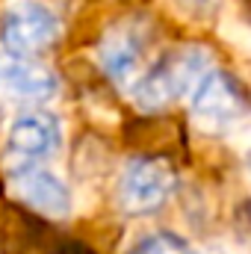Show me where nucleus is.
I'll use <instances>...</instances> for the list:
<instances>
[{"mask_svg": "<svg viewBox=\"0 0 251 254\" xmlns=\"http://www.w3.org/2000/svg\"><path fill=\"white\" fill-rule=\"evenodd\" d=\"M210 68V51L204 45H181L163 54L154 65L142 71L133 83V101L139 110H166L169 104L187 98L201 74Z\"/></svg>", "mask_w": 251, "mask_h": 254, "instance_id": "f257e3e1", "label": "nucleus"}, {"mask_svg": "<svg viewBox=\"0 0 251 254\" xmlns=\"http://www.w3.org/2000/svg\"><path fill=\"white\" fill-rule=\"evenodd\" d=\"M251 116L249 89L222 68H207L189 92V119L201 133L225 136Z\"/></svg>", "mask_w": 251, "mask_h": 254, "instance_id": "f03ea898", "label": "nucleus"}, {"mask_svg": "<svg viewBox=\"0 0 251 254\" xmlns=\"http://www.w3.org/2000/svg\"><path fill=\"white\" fill-rule=\"evenodd\" d=\"M178 187L175 166L166 157H133L119 178V207L127 216L157 213Z\"/></svg>", "mask_w": 251, "mask_h": 254, "instance_id": "7ed1b4c3", "label": "nucleus"}, {"mask_svg": "<svg viewBox=\"0 0 251 254\" xmlns=\"http://www.w3.org/2000/svg\"><path fill=\"white\" fill-rule=\"evenodd\" d=\"M60 39V18L39 0H12L0 12V45L9 54L36 57Z\"/></svg>", "mask_w": 251, "mask_h": 254, "instance_id": "20e7f679", "label": "nucleus"}, {"mask_svg": "<svg viewBox=\"0 0 251 254\" xmlns=\"http://www.w3.org/2000/svg\"><path fill=\"white\" fill-rule=\"evenodd\" d=\"M60 145H63V130L51 113H42V110L24 113L9 127L6 160L12 163V169L33 166V163L54 157L60 151Z\"/></svg>", "mask_w": 251, "mask_h": 254, "instance_id": "39448f33", "label": "nucleus"}, {"mask_svg": "<svg viewBox=\"0 0 251 254\" xmlns=\"http://www.w3.org/2000/svg\"><path fill=\"white\" fill-rule=\"evenodd\" d=\"M145 54H148L145 33L133 24L116 27L113 33H107L98 48V60H101L104 74L122 89H133V83L142 77Z\"/></svg>", "mask_w": 251, "mask_h": 254, "instance_id": "423d86ee", "label": "nucleus"}, {"mask_svg": "<svg viewBox=\"0 0 251 254\" xmlns=\"http://www.w3.org/2000/svg\"><path fill=\"white\" fill-rule=\"evenodd\" d=\"M9 175H12V192L27 207L39 210L45 216H54V219H63V216L71 213V190L54 172L33 163V166L12 169Z\"/></svg>", "mask_w": 251, "mask_h": 254, "instance_id": "0eeeda50", "label": "nucleus"}, {"mask_svg": "<svg viewBox=\"0 0 251 254\" xmlns=\"http://www.w3.org/2000/svg\"><path fill=\"white\" fill-rule=\"evenodd\" d=\"M57 74L24 54H0V95L15 101H48L57 95Z\"/></svg>", "mask_w": 251, "mask_h": 254, "instance_id": "6e6552de", "label": "nucleus"}, {"mask_svg": "<svg viewBox=\"0 0 251 254\" xmlns=\"http://www.w3.org/2000/svg\"><path fill=\"white\" fill-rule=\"evenodd\" d=\"M130 254H187V243L178 240L175 234H151Z\"/></svg>", "mask_w": 251, "mask_h": 254, "instance_id": "1a4fd4ad", "label": "nucleus"}, {"mask_svg": "<svg viewBox=\"0 0 251 254\" xmlns=\"http://www.w3.org/2000/svg\"><path fill=\"white\" fill-rule=\"evenodd\" d=\"M187 18L192 21H207V18H213L216 12H219V6H222V0H172Z\"/></svg>", "mask_w": 251, "mask_h": 254, "instance_id": "9d476101", "label": "nucleus"}, {"mask_svg": "<svg viewBox=\"0 0 251 254\" xmlns=\"http://www.w3.org/2000/svg\"><path fill=\"white\" fill-rule=\"evenodd\" d=\"M187 254H228V252L225 249H216V246H204V249H195V252L187 249Z\"/></svg>", "mask_w": 251, "mask_h": 254, "instance_id": "9b49d317", "label": "nucleus"}, {"mask_svg": "<svg viewBox=\"0 0 251 254\" xmlns=\"http://www.w3.org/2000/svg\"><path fill=\"white\" fill-rule=\"evenodd\" d=\"M249 169H251V151H249Z\"/></svg>", "mask_w": 251, "mask_h": 254, "instance_id": "f8f14e48", "label": "nucleus"}, {"mask_svg": "<svg viewBox=\"0 0 251 254\" xmlns=\"http://www.w3.org/2000/svg\"><path fill=\"white\" fill-rule=\"evenodd\" d=\"M0 119H3V113H0Z\"/></svg>", "mask_w": 251, "mask_h": 254, "instance_id": "ddd939ff", "label": "nucleus"}]
</instances>
